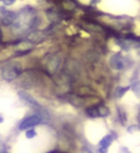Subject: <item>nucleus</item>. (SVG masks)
Listing matches in <instances>:
<instances>
[{
    "label": "nucleus",
    "instance_id": "f257e3e1",
    "mask_svg": "<svg viewBox=\"0 0 140 153\" xmlns=\"http://www.w3.org/2000/svg\"><path fill=\"white\" fill-rule=\"evenodd\" d=\"M38 17L33 9L25 8L19 14L16 15V17L13 23V30L17 35H23L29 32V30L35 28L38 23Z\"/></svg>",
    "mask_w": 140,
    "mask_h": 153
},
{
    "label": "nucleus",
    "instance_id": "f03ea898",
    "mask_svg": "<svg viewBox=\"0 0 140 153\" xmlns=\"http://www.w3.org/2000/svg\"><path fill=\"white\" fill-rule=\"evenodd\" d=\"M23 71L22 65L18 61H11L1 69V76L5 81L12 82L21 75Z\"/></svg>",
    "mask_w": 140,
    "mask_h": 153
},
{
    "label": "nucleus",
    "instance_id": "7ed1b4c3",
    "mask_svg": "<svg viewBox=\"0 0 140 153\" xmlns=\"http://www.w3.org/2000/svg\"><path fill=\"white\" fill-rule=\"evenodd\" d=\"M1 12V23L5 26L12 25L16 17V13L13 11H8L5 9V7H1L0 9Z\"/></svg>",
    "mask_w": 140,
    "mask_h": 153
},
{
    "label": "nucleus",
    "instance_id": "20e7f679",
    "mask_svg": "<svg viewBox=\"0 0 140 153\" xmlns=\"http://www.w3.org/2000/svg\"><path fill=\"white\" fill-rule=\"evenodd\" d=\"M60 65V60L57 55H50L47 58L46 61V68L47 71H49L50 73H55Z\"/></svg>",
    "mask_w": 140,
    "mask_h": 153
},
{
    "label": "nucleus",
    "instance_id": "39448f33",
    "mask_svg": "<svg viewBox=\"0 0 140 153\" xmlns=\"http://www.w3.org/2000/svg\"><path fill=\"white\" fill-rule=\"evenodd\" d=\"M41 117H39L38 116H31L26 117L25 120H23V121L21 122L19 125V129L20 130H25L28 128H31L33 126H36L38 123H41Z\"/></svg>",
    "mask_w": 140,
    "mask_h": 153
},
{
    "label": "nucleus",
    "instance_id": "423d86ee",
    "mask_svg": "<svg viewBox=\"0 0 140 153\" xmlns=\"http://www.w3.org/2000/svg\"><path fill=\"white\" fill-rule=\"evenodd\" d=\"M109 65L112 68L116 69V71H121L125 68L124 59L120 54H114L109 59Z\"/></svg>",
    "mask_w": 140,
    "mask_h": 153
},
{
    "label": "nucleus",
    "instance_id": "0eeeda50",
    "mask_svg": "<svg viewBox=\"0 0 140 153\" xmlns=\"http://www.w3.org/2000/svg\"><path fill=\"white\" fill-rule=\"evenodd\" d=\"M18 95L24 102H26L28 105H30L31 107L36 108V109H41V105L38 104V102L32 97V95H30L29 94L25 93V91H19Z\"/></svg>",
    "mask_w": 140,
    "mask_h": 153
},
{
    "label": "nucleus",
    "instance_id": "6e6552de",
    "mask_svg": "<svg viewBox=\"0 0 140 153\" xmlns=\"http://www.w3.org/2000/svg\"><path fill=\"white\" fill-rule=\"evenodd\" d=\"M69 100L73 105L78 107H81L84 104V98H83V97H79V95H71L69 97Z\"/></svg>",
    "mask_w": 140,
    "mask_h": 153
},
{
    "label": "nucleus",
    "instance_id": "1a4fd4ad",
    "mask_svg": "<svg viewBox=\"0 0 140 153\" xmlns=\"http://www.w3.org/2000/svg\"><path fill=\"white\" fill-rule=\"evenodd\" d=\"M112 141H113V138H112L111 135H107L106 137H104L101 141H100V146H101L102 147L108 148L109 146L111 145Z\"/></svg>",
    "mask_w": 140,
    "mask_h": 153
},
{
    "label": "nucleus",
    "instance_id": "9d476101",
    "mask_svg": "<svg viewBox=\"0 0 140 153\" xmlns=\"http://www.w3.org/2000/svg\"><path fill=\"white\" fill-rule=\"evenodd\" d=\"M85 114L90 117H99L97 106H90L85 110Z\"/></svg>",
    "mask_w": 140,
    "mask_h": 153
},
{
    "label": "nucleus",
    "instance_id": "9b49d317",
    "mask_svg": "<svg viewBox=\"0 0 140 153\" xmlns=\"http://www.w3.org/2000/svg\"><path fill=\"white\" fill-rule=\"evenodd\" d=\"M97 110L99 117H105L109 115V109L107 106H105V105H99V106H97Z\"/></svg>",
    "mask_w": 140,
    "mask_h": 153
},
{
    "label": "nucleus",
    "instance_id": "f8f14e48",
    "mask_svg": "<svg viewBox=\"0 0 140 153\" xmlns=\"http://www.w3.org/2000/svg\"><path fill=\"white\" fill-rule=\"evenodd\" d=\"M130 87H118L116 89V97H122L123 95L129 91Z\"/></svg>",
    "mask_w": 140,
    "mask_h": 153
},
{
    "label": "nucleus",
    "instance_id": "ddd939ff",
    "mask_svg": "<svg viewBox=\"0 0 140 153\" xmlns=\"http://www.w3.org/2000/svg\"><path fill=\"white\" fill-rule=\"evenodd\" d=\"M25 136L27 139H33V138H35L37 136V132L34 129H30V130L27 131V132H26Z\"/></svg>",
    "mask_w": 140,
    "mask_h": 153
},
{
    "label": "nucleus",
    "instance_id": "4468645a",
    "mask_svg": "<svg viewBox=\"0 0 140 153\" xmlns=\"http://www.w3.org/2000/svg\"><path fill=\"white\" fill-rule=\"evenodd\" d=\"M2 1L5 6H12L15 2V0H2Z\"/></svg>",
    "mask_w": 140,
    "mask_h": 153
},
{
    "label": "nucleus",
    "instance_id": "2eb2a0df",
    "mask_svg": "<svg viewBox=\"0 0 140 153\" xmlns=\"http://www.w3.org/2000/svg\"><path fill=\"white\" fill-rule=\"evenodd\" d=\"M99 152L100 153H107L108 151H107V148L106 147H100V149H99Z\"/></svg>",
    "mask_w": 140,
    "mask_h": 153
},
{
    "label": "nucleus",
    "instance_id": "dca6fc26",
    "mask_svg": "<svg viewBox=\"0 0 140 153\" xmlns=\"http://www.w3.org/2000/svg\"><path fill=\"white\" fill-rule=\"evenodd\" d=\"M2 40V31H1V29H0V41Z\"/></svg>",
    "mask_w": 140,
    "mask_h": 153
},
{
    "label": "nucleus",
    "instance_id": "f3484780",
    "mask_svg": "<svg viewBox=\"0 0 140 153\" xmlns=\"http://www.w3.org/2000/svg\"><path fill=\"white\" fill-rule=\"evenodd\" d=\"M3 121H4L3 117H0V123H1V122H3Z\"/></svg>",
    "mask_w": 140,
    "mask_h": 153
},
{
    "label": "nucleus",
    "instance_id": "a211bd4d",
    "mask_svg": "<svg viewBox=\"0 0 140 153\" xmlns=\"http://www.w3.org/2000/svg\"><path fill=\"white\" fill-rule=\"evenodd\" d=\"M0 1H2V0H0Z\"/></svg>",
    "mask_w": 140,
    "mask_h": 153
}]
</instances>
